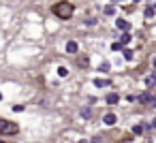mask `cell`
Listing matches in <instances>:
<instances>
[{"instance_id":"6da1fadb","label":"cell","mask_w":156,"mask_h":143,"mask_svg":"<svg viewBox=\"0 0 156 143\" xmlns=\"http://www.w3.org/2000/svg\"><path fill=\"white\" fill-rule=\"evenodd\" d=\"M54 13H56L60 19H69V17L73 15V5H71V2H58V5L54 7Z\"/></svg>"},{"instance_id":"7a4b0ae2","label":"cell","mask_w":156,"mask_h":143,"mask_svg":"<svg viewBox=\"0 0 156 143\" xmlns=\"http://www.w3.org/2000/svg\"><path fill=\"white\" fill-rule=\"evenodd\" d=\"M17 132V124H13V122H9V120H5L2 124H0V134H15Z\"/></svg>"},{"instance_id":"3957f363","label":"cell","mask_w":156,"mask_h":143,"mask_svg":"<svg viewBox=\"0 0 156 143\" xmlns=\"http://www.w3.org/2000/svg\"><path fill=\"white\" fill-rule=\"evenodd\" d=\"M66 51H69V54H77V43H75V41H69V43H66Z\"/></svg>"},{"instance_id":"277c9868","label":"cell","mask_w":156,"mask_h":143,"mask_svg":"<svg viewBox=\"0 0 156 143\" xmlns=\"http://www.w3.org/2000/svg\"><path fill=\"white\" fill-rule=\"evenodd\" d=\"M103 122H105V124H107V126H113V124H115V115H113V113H107V115H105V120H103Z\"/></svg>"},{"instance_id":"5b68a950","label":"cell","mask_w":156,"mask_h":143,"mask_svg":"<svg viewBox=\"0 0 156 143\" xmlns=\"http://www.w3.org/2000/svg\"><path fill=\"white\" fill-rule=\"evenodd\" d=\"M118 100H120V96H118V94H113V92H111V94H107V103H109V105H115Z\"/></svg>"},{"instance_id":"8992f818","label":"cell","mask_w":156,"mask_h":143,"mask_svg":"<svg viewBox=\"0 0 156 143\" xmlns=\"http://www.w3.org/2000/svg\"><path fill=\"white\" fill-rule=\"evenodd\" d=\"M115 26H118L120 30H128V22H124V19H118V22H115Z\"/></svg>"},{"instance_id":"52a82bcc","label":"cell","mask_w":156,"mask_h":143,"mask_svg":"<svg viewBox=\"0 0 156 143\" xmlns=\"http://www.w3.org/2000/svg\"><path fill=\"white\" fill-rule=\"evenodd\" d=\"M152 98H154V96H150V94H141L137 100H139V103H152Z\"/></svg>"},{"instance_id":"ba28073f","label":"cell","mask_w":156,"mask_h":143,"mask_svg":"<svg viewBox=\"0 0 156 143\" xmlns=\"http://www.w3.org/2000/svg\"><path fill=\"white\" fill-rule=\"evenodd\" d=\"M128 41H130V34H128V32L124 30V34H122V39H120V43H122V45H126Z\"/></svg>"},{"instance_id":"9c48e42d","label":"cell","mask_w":156,"mask_h":143,"mask_svg":"<svg viewBox=\"0 0 156 143\" xmlns=\"http://www.w3.org/2000/svg\"><path fill=\"white\" fill-rule=\"evenodd\" d=\"M124 58H126V60H133V51H130V49H124Z\"/></svg>"},{"instance_id":"30bf717a","label":"cell","mask_w":156,"mask_h":143,"mask_svg":"<svg viewBox=\"0 0 156 143\" xmlns=\"http://www.w3.org/2000/svg\"><path fill=\"white\" fill-rule=\"evenodd\" d=\"M58 73H60V77H66V73H69V71H66L64 66H60V68H58Z\"/></svg>"},{"instance_id":"8fae6325","label":"cell","mask_w":156,"mask_h":143,"mask_svg":"<svg viewBox=\"0 0 156 143\" xmlns=\"http://www.w3.org/2000/svg\"><path fill=\"white\" fill-rule=\"evenodd\" d=\"M94 85H98V88H103V85H109V83H107V81H101V79H96V81H94Z\"/></svg>"},{"instance_id":"7c38bea8","label":"cell","mask_w":156,"mask_h":143,"mask_svg":"<svg viewBox=\"0 0 156 143\" xmlns=\"http://www.w3.org/2000/svg\"><path fill=\"white\" fill-rule=\"evenodd\" d=\"M152 15H154V9H152V7H150V9H145V17H152Z\"/></svg>"},{"instance_id":"4fadbf2b","label":"cell","mask_w":156,"mask_h":143,"mask_svg":"<svg viewBox=\"0 0 156 143\" xmlns=\"http://www.w3.org/2000/svg\"><path fill=\"white\" fill-rule=\"evenodd\" d=\"M101 71H103V73L109 71V62H103V64H101Z\"/></svg>"},{"instance_id":"5bb4252c","label":"cell","mask_w":156,"mask_h":143,"mask_svg":"<svg viewBox=\"0 0 156 143\" xmlns=\"http://www.w3.org/2000/svg\"><path fill=\"white\" fill-rule=\"evenodd\" d=\"M81 115H83V117H90V115H92V111H90V109H83V111H81Z\"/></svg>"},{"instance_id":"9a60e30c","label":"cell","mask_w":156,"mask_h":143,"mask_svg":"<svg viewBox=\"0 0 156 143\" xmlns=\"http://www.w3.org/2000/svg\"><path fill=\"white\" fill-rule=\"evenodd\" d=\"M147 83H154V85H156V71H154V75L147 79Z\"/></svg>"},{"instance_id":"2e32d148","label":"cell","mask_w":156,"mask_h":143,"mask_svg":"<svg viewBox=\"0 0 156 143\" xmlns=\"http://www.w3.org/2000/svg\"><path fill=\"white\" fill-rule=\"evenodd\" d=\"M152 105H154V107H156V96H154V98H152Z\"/></svg>"},{"instance_id":"e0dca14e","label":"cell","mask_w":156,"mask_h":143,"mask_svg":"<svg viewBox=\"0 0 156 143\" xmlns=\"http://www.w3.org/2000/svg\"><path fill=\"white\" fill-rule=\"evenodd\" d=\"M152 126H154V128H156V120H154V122H152Z\"/></svg>"},{"instance_id":"ac0fdd59","label":"cell","mask_w":156,"mask_h":143,"mask_svg":"<svg viewBox=\"0 0 156 143\" xmlns=\"http://www.w3.org/2000/svg\"><path fill=\"white\" fill-rule=\"evenodd\" d=\"M154 68H156V58H154Z\"/></svg>"},{"instance_id":"d6986e66","label":"cell","mask_w":156,"mask_h":143,"mask_svg":"<svg viewBox=\"0 0 156 143\" xmlns=\"http://www.w3.org/2000/svg\"><path fill=\"white\" fill-rule=\"evenodd\" d=\"M154 9H156V5H154Z\"/></svg>"},{"instance_id":"ffe728a7","label":"cell","mask_w":156,"mask_h":143,"mask_svg":"<svg viewBox=\"0 0 156 143\" xmlns=\"http://www.w3.org/2000/svg\"><path fill=\"white\" fill-rule=\"evenodd\" d=\"M137 2H139V0H137Z\"/></svg>"}]
</instances>
